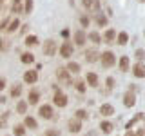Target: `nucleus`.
I'll return each instance as SVG.
<instances>
[{"label": "nucleus", "instance_id": "nucleus-1", "mask_svg": "<svg viewBox=\"0 0 145 136\" xmlns=\"http://www.w3.org/2000/svg\"><path fill=\"white\" fill-rule=\"evenodd\" d=\"M100 62H102V65L105 67V69H111V67L116 65V56L112 51H103L100 54Z\"/></svg>", "mask_w": 145, "mask_h": 136}, {"label": "nucleus", "instance_id": "nucleus-2", "mask_svg": "<svg viewBox=\"0 0 145 136\" xmlns=\"http://www.w3.org/2000/svg\"><path fill=\"white\" fill-rule=\"evenodd\" d=\"M56 51H58V45H56V42L54 40H45L44 42V45H42V53L45 54V56H54L56 54Z\"/></svg>", "mask_w": 145, "mask_h": 136}, {"label": "nucleus", "instance_id": "nucleus-3", "mask_svg": "<svg viewBox=\"0 0 145 136\" xmlns=\"http://www.w3.org/2000/svg\"><path fill=\"white\" fill-rule=\"evenodd\" d=\"M134 87L136 85H131V89L123 94V105L125 107H134L136 105V94H134Z\"/></svg>", "mask_w": 145, "mask_h": 136}, {"label": "nucleus", "instance_id": "nucleus-4", "mask_svg": "<svg viewBox=\"0 0 145 136\" xmlns=\"http://www.w3.org/2000/svg\"><path fill=\"white\" fill-rule=\"evenodd\" d=\"M58 53H60L62 58H71L72 53H74V45H72V42H63L60 45V49H58Z\"/></svg>", "mask_w": 145, "mask_h": 136}, {"label": "nucleus", "instance_id": "nucleus-5", "mask_svg": "<svg viewBox=\"0 0 145 136\" xmlns=\"http://www.w3.org/2000/svg\"><path fill=\"white\" fill-rule=\"evenodd\" d=\"M38 116H42L44 120H53V116H54L53 107L49 105V103H44V105H40V107H38Z\"/></svg>", "mask_w": 145, "mask_h": 136}, {"label": "nucleus", "instance_id": "nucleus-6", "mask_svg": "<svg viewBox=\"0 0 145 136\" xmlns=\"http://www.w3.org/2000/svg\"><path fill=\"white\" fill-rule=\"evenodd\" d=\"M56 80L60 82V84H63V85H69L72 82L71 80V73L67 71V67H65V69H58L56 71Z\"/></svg>", "mask_w": 145, "mask_h": 136}, {"label": "nucleus", "instance_id": "nucleus-7", "mask_svg": "<svg viewBox=\"0 0 145 136\" xmlns=\"http://www.w3.org/2000/svg\"><path fill=\"white\" fill-rule=\"evenodd\" d=\"M72 38H74L76 45H85L87 44V33H85L84 29H76L74 35H72Z\"/></svg>", "mask_w": 145, "mask_h": 136}, {"label": "nucleus", "instance_id": "nucleus-8", "mask_svg": "<svg viewBox=\"0 0 145 136\" xmlns=\"http://www.w3.org/2000/svg\"><path fill=\"white\" fill-rule=\"evenodd\" d=\"M84 7L87 9L89 13H98L100 11V0H82Z\"/></svg>", "mask_w": 145, "mask_h": 136}, {"label": "nucleus", "instance_id": "nucleus-9", "mask_svg": "<svg viewBox=\"0 0 145 136\" xmlns=\"http://www.w3.org/2000/svg\"><path fill=\"white\" fill-rule=\"evenodd\" d=\"M67 127H69V131H71L72 134L80 133V131H82V120H80V118H76V116L71 118V120L67 122Z\"/></svg>", "mask_w": 145, "mask_h": 136}, {"label": "nucleus", "instance_id": "nucleus-10", "mask_svg": "<svg viewBox=\"0 0 145 136\" xmlns=\"http://www.w3.org/2000/svg\"><path fill=\"white\" fill-rule=\"evenodd\" d=\"M53 102H54V105H58V107H65L67 105V96L58 89L56 93H54V96H53Z\"/></svg>", "mask_w": 145, "mask_h": 136}, {"label": "nucleus", "instance_id": "nucleus-11", "mask_svg": "<svg viewBox=\"0 0 145 136\" xmlns=\"http://www.w3.org/2000/svg\"><path fill=\"white\" fill-rule=\"evenodd\" d=\"M133 75L136 78H145V63L143 62H136L133 65Z\"/></svg>", "mask_w": 145, "mask_h": 136}, {"label": "nucleus", "instance_id": "nucleus-12", "mask_svg": "<svg viewBox=\"0 0 145 136\" xmlns=\"http://www.w3.org/2000/svg\"><path fill=\"white\" fill-rule=\"evenodd\" d=\"M22 80H24L25 84H36V82H38V71H25L24 76H22Z\"/></svg>", "mask_w": 145, "mask_h": 136}, {"label": "nucleus", "instance_id": "nucleus-13", "mask_svg": "<svg viewBox=\"0 0 145 136\" xmlns=\"http://www.w3.org/2000/svg\"><path fill=\"white\" fill-rule=\"evenodd\" d=\"M116 29H107L105 33H103V42L109 44V45H112V44H116Z\"/></svg>", "mask_w": 145, "mask_h": 136}, {"label": "nucleus", "instance_id": "nucleus-14", "mask_svg": "<svg viewBox=\"0 0 145 136\" xmlns=\"http://www.w3.org/2000/svg\"><path fill=\"white\" fill-rule=\"evenodd\" d=\"M40 102V91L38 89H31L29 94H27V103L29 105H36Z\"/></svg>", "mask_w": 145, "mask_h": 136}, {"label": "nucleus", "instance_id": "nucleus-15", "mask_svg": "<svg viewBox=\"0 0 145 136\" xmlns=\"http://www.w3.org/2000/svg\"><path fill=\"white\" fill-rule=\"evenodd\" d=\"M98 58H100V53L96 51V49H87V51H85V60H87L89 63L98 62Z\"/></svg>", "mask_w": 145, "mask_h": 136}, {"label": "nucleus", "instance_id": "nucleus-16", "mask_svg": "<svg viewBox=\"0 0 145 136\" xmlns=\"http://www.w3.org/2000/svg\"><path fill=\"white\" fill-rule=\"evenodd\" d=\"M112 129H114L112 122H109V120H102V122H100V131H102L103 134H111Z\"/></svg>", "mask_w": 145, "mask_h": 136}, {"label": "nucleus", "instance_id": "nucleus-17", "mask_svg": "<svg viewBox=\"0 0 145 136\" xmlns=\"http://www.w3.org/2000/svg\"><path fill=\"white\" fill-rule=\"evenodd\" d=\"M100 114L102 116H112L114 114V107H112L111 103H102V105H100Z\"/></svg>", "mask_w": 145, "mask_h": 136}, {"label": "nucleus", "instance_id": "nucleus-18", "mask_svg": "<svg viewBox=\"0 0 145 136\" xmlns=\"http://www.w3.org/2000/svg\"><path fill=\"white\" fill-rule=\"evenodd\" d=\"M24 125L27 127V129H31V131H36V129H38V122H36L33 116H25L24 118Z\"/></svg>", "mask_w": 145, "mask_h": 136}, {"label": "nucleus", "instance_id": "nucleus-19", "mask_svg": "<svg viewBox=\"0 0 145 136\" xmlns=\"http://www.w3.org/2000/svg\"><path fill=\"white\" fill-rule=\"evenodd\" d=\"M85 80H87V84L91 85V87H98V75L93 71L87 73V76H85Z\"/></svg>", "mask_w": 145, "mask_h": 136}, {"label": "nucleus", "instance_id": "nucleus-20", "mask_svg": "<svg viewBox=\"0 0 145 136\" xmlns=\"http://www.w3.org/2000/svg\"><path fill=\"white\" fill-rule=\"evenodd\" d=\"M142 120H145V114H143V112H138V114H136L133 120L127 122V125H125V127H127V129H133V127L138 124V122H142Z\"/></svg>", "mask_w": 145, "mask_h": 136}, {"label": "nucleus", "instance_id": "nucleus-21", "mask_svg": "<svg viewBox=\"0 0 145 136\" xmlns=\"http://www.w3.org/2000/svg\"><path fill=\"white\" fill-rule=\"evenodd\" d=\"M24 44L27 45V47H35V45H38V36H35V35H27V36H25V40H24Z\"/></svg>", "mask_w": 145, "mask_h": 136}, {"label": "nucleus", "instance_id": "nucleus-22", "mask_svg": "<svg viewBox=\"0 0 145 136\" xmlns=\"http://www.w3.org/2000/svg\"><path fill=\"white\" fill-rule=\"evenodd\" d=\"M127 42H129V35H127L125 31H120V33H118V36H116V44H118V45H125Z\"/></svg>", "mask_w": 145, "mask_h": 136}, {"label": "nucleus", "instance_id": "nucleus-23", "mask_svg": "<svg viewBox=\"0 0 145 136\" xmlns=\"http://www.w3.org/2000/svg\"><path fill=\"white\" fill-rule=\"evenodd\" d=\"M67 71L71 75H78L80 73V63L78 62H67Z\"/></svg>", "mask_w": 145, "mask_h": 136}, {"label": "nucleus", "instance_id": "nucleus-24", "mask_svg": "<svg viewBox=\"0 0 145 136\" xmlns=\"http://www.w3.org/2000/svg\"><path fill=\"white\" fill-rule=\"evenodd\" d=\"M94 22H96V26L100 27H103V26H107V16L105 15H102V13H96V16H94Z\"/></svg>", "mask_w": 145, "mask_h": 136}, {"label": "nucleus", "instance_id": "nucleus-25", "mask_svg": "<svg viewBox=\"0 0 145 136\" xmlns=\"http://www.w3.org/2000/svg\"><path fill=\"white\" fill-rule=\"evenodd\" d=\"M120 71L121 73H127L129 71V56H120Z\"/></svg>", "mask_w": 145, "mask_h": 136}, {"label": "nucleus", "instance_id": "nucleus-26", "mask_svg": "<svg viewBox=\"0 0 145 136\" xmlns=\"http://www.w3.org/2000/svg\"><path fill=\"white\" fill-rule=\"evenodd\" d=\"M18 27H20V20H18V18H13V20L9 22V26H7L6 31H7V33H15Z\"/></svg>", "mask_w": 145, "mask_h": 136}, {"label": "nucleus", "instance_id": "nucleus-27", "mask_svg": "<svg viewBox=\"0 0 145 136\" xmlns=\"http://www.w3.org/2000/svg\"><path fill=\"white\" fill-rule=\"evenodd\" d=\"M20 62H22V63H33V62H35V54H33V53H24V54L20 56Z\"/></svg>", "mask_w": 145, "mask_h": 136}, {"label": "nucleus", "instance_id": "nucleus-28", "mask_svg": "<svg viewBox=\"0 0 145 136\" xmlns=\"http://www.w3.org/2000/svg\"><path fill=\"white\" fill-rule=\"evenodd\" d=\"M20 94H22V84H15L11 87V96L13 98H20Z\"/></svg>", "mask_w": 145, "mask_h": 136}, {"label": "nucleus", "instance_id": "nucleus-29", "mask_svg": "<svg viewBox=\"0 0 145 136\" xmlns=\"http://www.w3.org/2000/svg\"><path fill=\"white\" fill-rule=\"evenodd\" d=\"M25 129H27V127L24 124H18V125H15V129H13V134H15V136H24Z\"/></svg>", "mask_w": 145, "mask_h": 136}, {"label": "nucleus", "instance_id": "nucleus-30", "mask_svg": "<svg viewBox=\"0 0 145 136\" xmlns=\"http://www.w3.org/2000/svg\"><path fill=\"white\" fill-rule=\"evenodd\" d=\"M27 105H29L27 102H24V100H20V102L16 103V112H18V114H25V111H27Z\"/></svg>", "mask_w": 145, "mask_h": 136}, {"label": "nucleus", "instance_id": "nucleus-31", "mask_svg": "<svg viewBox=\"0 0 145 136\" xmlns=\"http://www.w3.org/2000/svg\"><path fill=\"white\" fill-rule=\"evenodd\" d=\"M87 38H89L93 44H102V36H100L96 31H91V33L87 35Z\"/></svg>", "mask_w": 145, "mask_h": 136}, {"label": "nucleus", "instance_id": "nucleus-32", "mask_svg": "<svg viewBox=\"0 0 145 136\" xmlns=\"http://www.w3.org/2000/svg\"><path fill=\"white\" fill-rule=\"evenodd\" d=\"M89 24H91V18H89L87 15H82V16H80V26L84 27V29H87Z\"/></svg>", "mask_w": 145, "mask_h": 136}, {"label": "nucleus", "instance_id": "nucleus-33", "mask_svg": "<svg viewBox=\"0 0 145 136\" xmlns=\"http://www.w3.org/2000/svg\"><path fill=\"white\" fill-rule=\"evenodd\" d=\"M74 116H76V118H80V120L84 122V120H87V116H89V114H87V111H85V109H78V111L74 112Z\"/></svg>", "mask_w": 145, "mask_h": 136}, {"label": "nucleus", "instance_id": "nucleus-34", "mask_svg": "<svg viewBox=\"0 0 145 136\" xmlns=\"http://www.w3.org/2000/svg\"><path fill=\"white\" fill-rule=\"evenodd\" d=\"M74 87H76L78 93H85V82L84 80H76L74 82Z\"/></svg>", "mask_w": 145, "mask_h": 136}, {"label": "nucleus", "instance_id": "nucleus-35", "mask_svg": "<svg viewBox=\"0 0 145 136\" xmlns=\"http://www.w3.org/2000/svg\"><path fill=\"white\" fill-rule=\"evenodd\" d=\"M24 11L27 13V15H31V11H33V0H24Z\"/></svg>", "mask_w": 145, "mask_h": 136}, {"label": "nucleus", "instance_id": "nucleus-36", "mask_svg": "<svg viewBox=\"0 0 145 136\" xmlns=\"http://www.w3.org/2000/svg\"><path fill=\"white\" fill-rule=\"evenodd\" d=\"M136 60H138V62L145 60V49H138V51H136Z\"/></svg>", "mask_w": 145, "mask_h": 136}, {"label": "nucleus", "instance_id": "nucleus-37", "mask_svg": "<svg viewBox=\"0 0 145 136\" xmlns=\"http://www.w3.org/2000/svg\"><path fill=\"white\" fill-rule=\"evenodd\" d=\"M9 22H11V18H4V22H2V24H0V31H6L7 29V26H9Z\"/></svg>", "mask_w": 145, "mask_h": 136}, {"label": "nucleus", "instance_id": "nucleus-38", "mask_svg": "<svg viewBox=\"0 0 145 136\" xmlns=\"http://www.w3.org/2000/svg\"><path fill=\"white\" fill-rule=\"evenodd\" d=\"M58 134H60V131H56V129H47L44 136H58Z\"/></svg>", "mask_w": 145, "mask_h": 136}, {"label": "nucleus", "instance_id": "nucleus-39", "mask_svg": "<svg viewBox=\"0 0 145 136\" xmlns=\"http://www.w3.org/2000/svg\"><path fill=\"white\" fill-rule=\"evenodd\" d=\"M105 84H107V87H109V89H112V87L116 85V82H114V78H112V76H109V78L105 80Z\"/></svg>", "mask_w": 145, "mask_h": 136}, {"label": "nucleus", "instance_id": "nucleus-40", "mask_svg": "<svg viewBox=\"0 0 145 136\" xmlns=\"http://www.w3.org/2000/svg\"><path fill=\"white\" fill-rule=\"evenodd\" d=\"M13 13H22V6H20V4H13Z\"/></svg>", "mask_w": 145, "mask_h": 136}, {"label": "nucleus", "instance_id": "nucleus-41", "mask_svg": "<svg viewBox=\"0 0 145 136\" xmlns=\"http://www.w3.org/2000/svg\"><path fill=\"white\" fill-rule=\"evenodd\" d=\"M4 89H6V78H4V76H0V93H2Z\"/></svg>", "mask_w": 145, "mask_h": 136}, {"label": "nucleus", "instance_id": "nucleus-42", "mask_svg": "<svg viewBox=\"0 0 145 136\" xmlns=\"http://www.w3.org/2000/svg\"><path fill=\"white\" fill-rule=\"evenodd\" d=\"M7 42H6V40H2V38H0V51H4V49H6L7 47V45H6Z\"/></svg>", "mask_w": 145, "mask_h": 136}, {"label": "nucleus", "instance_id": "nucleus-43", "mask_svg": "<svg viewBox=\"0 0 145 136\" xmlns=\"http://www.w3.org/2000/svg\"><path fill=\"white\" fill-rule=\"evenodd\" d=\"M62 36H65V38H67V36H69V29H63L62 31Z\"/></svg>", "mask_w": 145, "mask_h": 136}, {"label": "nucleus", "instance_id": "nucleus-44", "mask_svg": "<svg viewBox=\"0 0 145 136\" xmlns=\"http://www.w3.org/2000/svg\"><path fill=\"white\" fill-rule=\"evenodd\" d=\"M125 136H136L134 133H133V131H131V129H127V133H125Z\"/></svg>", "mask_w": 145, "mask_h": 136}, {"label": "nucleus", "instance_id": "nucleus-45", "mask_svg": "<svg viewBox=\"0 0 145 136\" xmlns=\"http://www.w3.org/2000/svg\"><path fill=\"white\" fill-rule=\"evenodd\" d=\"M24 0H13V4H22Z\"/></svg>", "mask_w": 145, "mask_h": 136}, {"label": "nucleus", "instance_id": "nucleus-46", "mask_svg": "<svg viewBox=\"0 0 145 136\" xmlns=\"http://www.w3.org/2000/svg\"><path fill=\"white\" fill-rule=\"evenodd\" d=\"M0 6H2V0H0Z\"/></svg>", "mask_w": 145, "mask_h": 136}, {"label": "nucleus", "instance_id": "nucleus-47", "mask_svg": "<svg viewBox=\"0 0 145 136\" xmlns=\"http://www.w3.org/2000/svg\"><path fill=\"white\" fill-rule=\"evenodd\" d=\"M143 35H145V31H143Z\"/></svg>", "mask_w": 145, "mask_h": 136}]
</instances>
